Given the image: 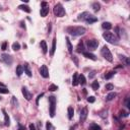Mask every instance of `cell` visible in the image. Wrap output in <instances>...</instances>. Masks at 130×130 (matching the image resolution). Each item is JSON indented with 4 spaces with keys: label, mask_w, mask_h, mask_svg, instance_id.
<instances>
[{
    "label": "cell",
    "mask_w": 130,
    "mask_h": 130,
    "mask_svg": "<svg viewBox=\"0 0 130 130\" xmlns=\"http://www.w3.org/2000/svg\"><path fill=\"white\" fill-rule=\"evenodd\" d=\"M0 88H5V85H4V83H2V82H0Z\"/></svg>",
    "instance_id": "50"
},
{
    "label": "cell",
    "mask_w": 130,
    "mask_h": 130,
    "mask_svg": "<svg viewBox=\"0 0 130 130\" xmlns=\"http://www.w3.org/2000/svg\"><path fill=\"white\" fill-rule=\"evenodd\" d=\"M82 54H83V56L86 57L88 59H91V60H94V61L97 60V57H96L92 53H89V52H85V51H84Z\"/></svg>",
    "instance_id": "15"
},
{
    "label": "cell",
    "mask_w": 130,
    "mask_h": 130,
    "mask_svg": "<svg viewBox=\"0 0 130 130\" xmlns=\"http://www.w3.org/2000/svg\"><path fill=\"white\" fill-rule=\"evenodd\" d=\"M21 92H23V97L27 99V101H31L32 100V98H33V95L31 94V92L27 91V88H26V86H23V88H21Z\"/></svg>",
    "instance_id": "10"
},
{
    "label": "cell",
    "mask_w": 130,
    "mask_h": 130,
    "mask_svg": "<svg viewBox=\"0 0 130 130\" xmlns=\"http://www.w3.org/2000/svg\"><path fill=\"white\" fill-rule=\"evenodd\" d=\"M15 73H16L17 76H20L21 74L23 73V65H18L16 67V69H15Z\"/></svg>",
    "instance_id": "20"
},
{
    "label": "cell",
    "mask_w": 130,
    "mask_h": 130,
    "mask_svg": "<svg viewBox=\"0 0 130 130\" xmlns=\"http://www.w3.org/2000/svg\"><path fill=\"white\" fill-rule=\"evenodd\" d=\"M18 8H19L20 10H23V11L27 12V13H30V12H31V8H30V6H27V5L21 4V5H19V6H18Z\"/></svg>",
    "instance_id": "23"
},
{
    "label": "cell",
    "mask_w": 130,
    "mask_h": 130,
    "mask_svg": "<svg viewBox=\"0 0 130 130\" xmlns=\"http://www.w3.org/2000/svg\"><path fill=\"white\" fill-rule=\"evenodd\" d=\"M20 24H21V27H24V29H26V26H24L23 21H21V23H20Z\"/></svg>",
    "instance_id": "51"
},
{
    "label": "cell",
    "mask_w": 130,
    "mask_h": 130,
    "mask_svg": "<svg viewBox=\"0 0 130 130\" xmlns=\"http://www.w3.org/2000/svg\"><path fill=\"white\" fill-rule=\"evenodd\" d=\"M125 63H126V65H130V60H129V58H125Z\"/></svg>",
    "instance_id": "48"
},
{
    "label": "cell",
    "mask_w": 130,
    "mask_h": 130,
    "mask_svg": "<svg viewBox=\"0 0 130 130\" xmlns=\"http://www.w3.org/2000/svg\"><path fill=\"white\" fill-rule=\"evenodd\" d=\"M95 101H96V98L92 97H92H88V103H95Z\"/></svg>",
    "instance_id": "40"
},
{
    "label": "cell",
    "mask_w": 130,
    "mask_h": 130,
    "mask_svg": "<svg viewBox=\"0 0 130 130\" xmlns=\"http://www.w3.org/2000/svg\"><path fill=\"white\" fill-rule=\"evenodd\" d=\"M0 100H1V98H0Z\"/></svg>",
    "instance_id": "53"
},
{
    "label": "cell",
    "mask_w": 130,
    "mask_h": 130,
    "mask_svg": "<svg viewBox=\"0 0 130 130\" xmlns=\"http://www.w3.org/2000/svg\"><path fill=\"white\" fill-rule=\"evenodd\" d=\"M125 106L126 107H127L128 108V109H129V108H130V99L127 97V98H126L125 99Z\"/></svg>",
    "instance_id": "39"
},
{
    "label": "cell",
    "mask_w": 130,
    "mask_h": 130,
    "mask_svg": "<svg viewBox=\"0 0 130 130\" xmlns=\"http://www.w3.org/2000/svg\"><path fill=\"white\" fill-rule=\"evenodd\" d=\"M101 54H102V56H103L106 60L109 61V62H112V61H113V56H112V54H111L109 48H108L107 46H104V47L102 48Z\"/></svg>",
    "instance_id": "4"
},
{
    "label": "cell",
    "mask_w": 130,
    "mask_h": 130,
    "mask_svg": "<svg viewBox=\"0 0 130 130\" xmlns=\"http://www.w3.org/2000/svg\"><path fill=\"white\" fill-rule=\"evenodd\" d=\"M116 96H117L116 92H110V94H108V95H107L106 100H107V101H112L114 98H116Z\"/></svg>",
    "instance_id": "27"
},
{
    "label": "cell",
    "mask_w": 130,
    "mask_h": 130,
    "mask_svg": "<svg viewBox=\"0 0 130 130\" xmlns=\"http://www.w3.org/2000/svg\"><path fill=\"white\" fill-rule=\"evenodd\" d=\"M2 113H3V115H4V124H5V126H9L10 125V119H9V117H8V114L6 113V111L4 109L2 110Z\"/></svg>",
    "instance_id": "14"
},
{
    "label": "cell",
    "mask_w": 130,
    "mask_h": 130,
    "mask_svg": "<svg viewBox=\"0 0 130 130\" xmlns=\"http://www.w3.org/2000/svg\"><path fill=\"white\" fill-rule=\"evenodd\" d=\"M43 96H44V92L40 94V95L38 96V97H37V100H36V104H37V105H39V101H40V99H41V98L43 97Z\"/></svg>",
    "instance_id": "41"
},
{
    "label": "cell",
    "mask_w": 130,
    "mask_h": 130,
    "mask_svg": "<svg viewBox=\"0 0 130 130\" xmlns=\"http://www.w3.org/2000/svg\"><path fill=\"white\" fill-rule=\"evenodd\" d=\"M72 59L75 61V64H76V66H78V61H77V59H76V57L75 56H72Z\"/></svg>",
    "instance_id": "47"
},
{
    "label": "cell",
    "mask_w": 130,
    "mask_h": 130,
    "mask_svg": "<svg viewBox=\"0 0 130 130\" xmlns=\"http://www.w3.org/2000/svg\"><path fill=\"white\" fill-rule=\"evenodd\" d=\"M40 46H41V49L43 51V53L46 54L48 52V47H47V43H46V41H41V43H40Z\"/></svg>",
    "instance_id": "17"
},
{
    "label": "cell",
    "mask_w": 130,
    "mask_h": 130,
    "mask_svg": "<svg viewBox=\"0 0 130 130\" xmlns=\"http://www.w3.org/2000/svg\"><path fill=\"white\" fill-rule=\"evenodd\" d=\"M23 70H24V73H26L29 77H31V76L33 75V74H32V70H31V67H30V65L27 64V63H24V65H23Z\"/></svg>",
    "instance_id": "13"
},
{
    "label": "cell",
    "mask_w": 130,
    "mask_h": 130,
    "mask_svg": "<svg viewBox=\"0 0 130 130\" xmlns=\"http://www.w3.org/2000/svg\"><path fill=\"white\" fill-rule=\"evenodd\" d=\"M70 130H73V127H71V128H70Z\"/></svg>",
    "instance_id": "52"
},
{
    "label": "cell",
    "mask_w": 130,
    "mask_h": 130,
    "mask_svg": "<svg viewBox=\"0 0 130 130\" xmlns=\"http://www.w3.org/2000/svg\"><path fill=\"white\" fill-rule=\"evenodd\" d=\"M95 75H96V71H92L91 74H89V78H92Z\"/></svg>",
    "instance_id": "46"
},
{
    "label": "cell",
    "mask_w": 130,
    "mask_h": 130,
    "mask_svg": "<svg viewBox=\"0 0 130 130\" xmlns=\"http://www.w3.org/2000/svg\"><path fill=\"white\" fill-rule=\"evenodd\" d=\"M1 60L2 62H4L6 65H11L12 64V57L9 54H2L1 55Z\"/></svg>",
    "instance_id": "8"
},
{
    "label": "cell",
    "mask_w": 130,
    "mask_h": 130,
    "mask_svg": "<svg viewBox=\"0 0 130 130\" xmlns=\"http://www.w3.org/2000/svg\"><path fill=\"white\" fill-rule=\"evenodd\" d=\"M12 49H13L14 51H18L20 49V45H19V43H17V42H15L12 44Z\"/></svg>",
    "instance_id": "31"
},
{
    "label": "cell",
    "mask_w": 130,
    "mask_h": 130,
    "mask_svg": "<svg viewBox=\"0 0 130 130\" xmlns=\"http://www.w3.org/2000/svg\"><path fill=\"white\" fill-rule=\"evenodd\" d=\"M57 89H58V86L55 84H51L49 86V91H51V92H55V91H57Z\"/></svg>",
    "instance_id": "37"
},
{
    "label": "cell",
    "mask_w": 130,
    "mask_h": 130,
    "mask_svg": "<svg viewBox=\"0 0 130 130\" xmlns=\"http://www.w3.org/2000/svg\"><path fill=\"white\" fill-rule=\"evenodd\" d=\"M53 11H54L55 16H57V17H62L65 15V9L63 8L61 3H57V4L54 6Z\"/></svg>",
    "instance_id": "3"
},
{
    "label": "cell",
    "mask_w": 130,
    "mask_h": 130,
    "mask_svg": "<svg viewBox=\"0 0 130 130\" xmlns=\"http://www.w3.org/2000/svg\"><path fill=\"white\" fill-rule=\"evenodd\" d=\"M115 73H116L115 71H110V72H108L106 75H105V78H106V79H111L114 76V74H115Z\"/></svg>",
    "instance_id": "30"
},
{
    "label": "cell",
    "mask_w": 130,
    "mask_h": 130,
    "mask_svg": "<svg viewBox=\"0 0 130 130\" xmlns=\"http://www.w3.org/2000/svg\"><path fill=\"white\" fill-rule=\"evenodd\" d=\"M78 84V74L77 72L73 73V76H72V85L73 86H76Z\"/></svg>",
    "instance_id": "18"
},
{
    "label": "cell",
    "mask_w": 130,
    "mask_h": 130,
    "mask_svg": "<svg viewBox=\"0 0 130 130\" xmlns=\"http://www.w3.org/2000/svg\"><path fill=\"white\" fill-rule=\"evenodd\" d=\"M103 38L106 40V41L108 42V43H110V44H117L118 43V41H119V39L117 38V37L114 35L113 33H110V32H107V33H104L103 34Z\"/></svg>",
    "instance_id": "2"
},
{
    "label": "cell",
    "mask_w": 130,
    "mask_h": 130,
    "mask_svg": "<svg viewBox=\"0 0 130 130\" xmlns=\"http://www.w3.org/2000/svg\"><path fill=\"white\" fill-rule=\"evenodd\" d=\"M55 50H56V38H54L53 42H52V48L50 50V55H51V56H53V55H54Z\"/></svg>",
    "instance_id": "19"
},
{
    "label": "cell",
    "mask_w": 130,
    "mask_h": 130,
    "mask_svg": "<svg viewBox=\"0 0 130 130\" xmlns=\"http://www.w3.org/2000/svg\"><path fill=\"white\" fill-rule=\"evenodd\" d=\"M85 23H96V21H98V18L96 17V16H94V15H92L91 13H89L88 15V17L85 18Z\"/></svg>",
    "instance_id": "12"
},
{
    "label": "cell",
    "mask_w": 130,
    "mask_h": 130,
    "mask_svg": "<svg viewBox=\"0 0 130 130\" xmlns=\"http://www.w3.org/2000/svg\"><path fill=\"white\" fill-rule=\"evenodd\" d=\"M67 112H68V118H69V119H72V118H73V115H74V110H73V108H72V107H68Z\"/></svg>",
    "instance_id": "25"
},
{
    "label": "cell",
    "mask_w": 130,
    "mask_h": 130,
    "mask_svg": "<svg viewBox=\"0 0 130 130\" xmlns=\"http://www.w3.org/2000/svg\"><path fill=\"white\" fill-rule=\"evenodd\" d=\"M105 88H106L107 91H112V89L114 88V85L112 84V83H107L106 86H105Z\"/></svg>",
    "instance_id": "36"
},
{
    "label": "cell",
    "mask_w": 130,
    "mask_h": 130,
    "mask_svg": "<svg viewBox=\"0 0 130 130\" xmlns=\"http://www.w3.org/2000/svg\"><path fill=\"white\" fill-rule=\"evenodd\" d=\"M86 46H88V48L91 51H94V50H96V49L98 48L99 42L97 41V40H95V39H92V40H88V41H86Z\"/></svg>",
    "instance_id": "6"
},
{
    "label": "cell",
    "mask_w": 130,
    "mask_h": 130,
    "mask_svg": "<svg viewBox=\"0 0 130 130\" xmlns=\"http://www.w3.org/2000/svg\"><path fill=\"white\" fill-rule=\"evenodd\" d=\"M51 32V23H49V27H48V34H50Z\"/></svg>",
    "instance_id": "49"
},
{
    "label": "cell",
    "mask_w": 130,
    "mask_h": 130,
    "mask_svg": "<svg viewBox=\"0 0 130 130\" xmlns=\"http://www.w3.org/2000/svg\"><path fill=\"white\" fill-rule=\"evenodd\" d=\"M76 51L77 53H83L84 52V44H83L82 41H80L77 45V48H76Z\"/></svg>",
    "instance_id": "16"
},
{
    "label": "cell",
    "mask_w": 130,
    "mask_h": 130,
    "mask_svg": "<svg viewBox=\"0 0 130 130\" xmlns=\"http://www.w3.org/2000/svg\"><path fill=\"white\" fill-rule=\"evenodd\" d=\"M6 48H7V43L4 42V43L2 44V46H1V49H2L3 51H4V50H6Z\"/></svg>",
    "instance_id": "43"
},
{
    "label": "cell",
    "mask_w": 130,
    "mask_h": 130,
    "mask_svg": "<svg viewBox=\"0 0 130 130\" xmlns=\"http://www.w3.org/2000/svg\"><path fill=\"white\" fill-rule=\"evenodd\" d=\"M40 73L41 75L44 77V78H48L49 77V71H48V68L46 65H42L41 68H40Z\"/></svg>",
    "instance_id": "9"
},
{
    "label": "cell",
    "mask_w": 130,
    "mask_h": 130,
    "mask_svg": "<svg viewBox=\"0 0 130 130\" xmlns=\"http://www.w3.org/2000/svg\"><path fill=\"white\" fill-rule=\"evenodd\" d=\"M89 13L88 11H84V12H82V13H80L79 15H78V17H77V19L78 20H85V18L88 17V15Z\"/></svg>",
    "instance_id": "22"
},
{
    "label": "cell",
    "mask_w": 130,
    "mask_h": 130,
    "mask_svg": "<svg viewBox=\"0 0 130 130\" xmlns=\"http://www.w3.org/2000/svg\"><path fill=\"white\" fill-rule=\"evenodd\" d=\"M29 128H30V130H36V127H35V125H34L33 123H31V124H30Z\"/></svg>",
    "instance_id": "45"
},
{
    "label": "cell",
    "mask_w": 130,
    "mask_h": 130,
    "mask_svg": "<svg viewBox=\"0 0 130 130\" xmlns=\"http://www.w3.org/2000/svg\"><path fill=\"white\" fill-rule=\"evenodd\" d=\"M11 105L13 107H17L18 106V101H17V99L15 98V97H12L11 98Z\"/></svg>",
    "instance_id": "32"
},
{
    "label": "cell",
    "mask_w": 130,
    "mask_h": 130,
    "mask_svg": "<svg viewBox=\"0 0 130 130\" xmlns=\"http://www.w3.org/2000/svg\"><path fill=\"white\" fill-rule=\"evenodd\" d=\"M41 11H40V13H41V16L42 17H45V16H47V14L49 13V5H48V3L47 2H45V1H43L41 3Z\"/></svg>",
    "instance_id": "7"
},
{
    "label": "cell",
    "mask_w": 130,
    "mask_h": 130,
    "mask_svg": "<svg viewBox=\"0 0 130 130\" xmlns=\"http://www.w3.org/2000/svg\"><path fill=\"white\" fill-rule=\"evenodd\" d=\"M89 130H102V128L98 124H95V123H92V124L89 126Z\"/></svg>",
    "instance_id": "28"
},
{
    "label": "cell",
    "mask_w": 130,
    "mask_h": 130,
    "mask_svg": "<svg viewBox=\"0 0 130 130\" xmlns=\"http://www.w3.org/2000/svg\"><path fill=\"white\" fill-rule=\"evenodd\" d=\"M92 8H94V10L97 12L100 10V8H101V5H100V3H98V2H95V3H92Z\"/></svg>",
    "instance_id": "29"
},
{
    "label": "cell",
    "mask_w": 130,
    "mask_h": 130,
    "mask_svg": "<svg viewBox=\"0 0 130 130\" xmlns=\"http://www.w3.org/2000/svg\"><path fill=\"white\" fill-rule=\"evenodd\" d=\"M114 35H115L118 39L121 38V34H120V29H119V27H115V34H114Z\"/></svg>",
    "instance_id": "34"
},
{
    "label": "cell",
    "mask_w": 130,
    "mask_h": 130,
    "mask_svg": "<svg viewBox=\"0 0 130 130\" xmlns=\"http://www.w3.org/2000/svg\"><path fill=\"white\" fill-rule=\"evenodd\" d=\"M65 40H66V45H67V49H68V52L71 54L72 53V45H71V42H70V40H69V38L68 37H66L65 38Z\"/></svg>",
    "instance_id": "21"
},
{
    "label": "cell",
    "mask_w": 130,
    "mask_h": 130,
    "mask_svg": "<svg viewBox=\"0 0 130 130\" xmlns=\"http://www.w3.org/2000/svg\"><path fill=\"white\" fill-rule=\"evenodd\" d=\"M49 103H50V116L53 118L55 116V110H56V98L54 96L49 97Z\"/></svg>",
    "instance_id": "5"
},
{
    "label": "cell",
    "mask_w": 130,
    "mask_h": 130,
    "mask_svg": "<svg viewBox=\"0 0 130 130\" xmlns=\"http://www.w3.org/2000/svg\"><path fill=\"white\" fill-rule=\"evenodd\" d=\"M18 130H26V127L21 125L20 123H18Z\"/></svg>",
    "instance_id": "44"
},
{
    "label": "cell",
    "mask_w": 130,
    "mask_h": 130,
    "mask_svg": "<svg viewBox=\"0 0 130 130\" xmlns=\"http://www.w3.org/2000/svg\"><path fill=\"white\" fill-rule=\"evenodd\" d=\"M102 27H103L104 30L109 31V30L112 29V24H111V23H108V21H105V23H103V24H102Z\"/></svg>",
    "instance_id": "24"
},
{
    "label": "cell",
    "mask_w": 130,
    "mask_h": 130,
    "mask_svg": "<svg viewBox=\"0 0 130 130\" xmlns=\"http://www.w3.org/2000/svg\"><path fill=\"white\" fill-rule=\"evenodd\" d=\"M46 128H47V130H55V127L52 125L51 122H47V123H46Z\"/></svg>",
    "instance_id": "35"
},
{
    "label": "cell",
    "mask_w": 130,
    "mask_h": 130,
    "mask_svg": "<svg viewBox=\"0 0 130 130\" xmlns=\"http://www.w3.org/2000/svg\"><path fill=\"white\" fill-rule=\"evenodd\" d=\"M9 91L6 88H0V94H8Z\"/></svg>",
    "instance_id": "38"
},
{
    "label": "cell",
    "mask_w": 130,
    "mask_h": 130,
    "mask_svg": "<svg viewBox=\"0 0 130 130\" xmlns=\"http://www.w3.org/2000/svg\"><path fill=\"white\" fill-rule=\"evenodd\" d=\"M92 89L97 91V89H99V88H100V83H99L97 80H96V81H94V82L92 83Z\"/></svg>",
    "instance_id": "33"
},
{
    "label": "cell",
    "mask_w": 130,
    "mask_h": 130,
    "mask_svg": "<svg viewBox=\"0 0 130 130\" xmlns=\"http://www.w3.org/2000/svg\"><path fill=\"white\" fill-rule=\"evenodd\" d=\"M66 33H68L69 35L73 36V37H78V36H82L86 33V29L83 27H66Z\"/></svg>",
    "instance_id": "1"
},
{
    "label": "cell",
    "mask_w": 130,
    "mask_h": 130,
    "mask_svg": "<svg viewBox=\"0 0 130 130\" xmlns=\"http://www.w3.org/2000/svg\"><path fill=\"white\" fill-rule=\"evenodd\" d=\"M78 83H80L81 85H84L85 83H86L85 77H84V75H83V74H80V75L78 76Z\"/></svg>",
    "instance_id": "26"
},
{
    "label": "cell",
    "mask_w": 130,
    "mask_h": 130,
    "mask_svg": "<svg viewBox=\"0 0 130 130\" xmlns=\"http://www.w3.org/2000/svg\"><path fill=\"white\" fill-rule=\"evenodd\" d=\"M88 118V108H83L80 112V123H83Z\"/></svg>",
    "instance_id": "11"
},
{
    "label": "cell",
    "mask_w": 130,
    "mask_h": 130,
    "mask_svg": "<svg viewBox=\"0 0 130 130\" xmlns=\"http://www.w3.org/2000/svg\"><path fill=\"white\" fill-rule=\"evenodd\" d=\"M120 116H121V117H128V113L122 110L121 112H120Z\"/></svg>",
    "instance_id": "42"
}]
</instances>
